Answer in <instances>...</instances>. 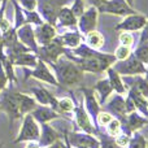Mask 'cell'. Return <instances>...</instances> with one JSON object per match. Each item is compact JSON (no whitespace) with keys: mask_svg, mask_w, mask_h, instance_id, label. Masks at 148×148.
Listing matches in <instances>:
<instances>
[{"mask_svg":"<svg viewBox=\"0 0 148 148\" xmlns=\"http://www.w3.org/2000/svg\"><path fill=\"white\" fill-rule=\"evenodd\" d=\"M75 53L81 57L78 61L81 69L92 73H101L116 61V56L99 53L87 46H81L78 49H75Z\"/></svg>","mask_w":148,"mask_h":148,"instance_id":"obj_1","label":"cell"},{"mask_svg":"<svg viewBox=\"0 0 148 148\" xmlns=\"http://www.w3.org/2000/svg\"><path fill=\"white\" fill-rule=\"evenodd\" d=\"M53 69L56 70L59 82L65 86L78 83L82 79V69L78 65L73 64L68 60H57V62H51Z\"/></svg>","mask_w":148,"mask_h":148,"instance_id":"obj_2","label":"cell"},{"mask_svg":"<svg viewBox=\"0 0 148 148\" xmlns=\"http://www.w3.org/2000/svg\"><path fill=\"white\" fill-rule=\"evenodd\" d=\"M39 136H40V131H39L38 123L35 122V120H34V117L31 114H26V117L23 118L20 135L14 140V143H20V142H25V140L33 142L36 140Z\"/></svg>","mask_w":148,"mask_h":148,"instance_id":"obj_3","label":"cell"},{"mask_svg":"<svg viewBox=\"0 0 148 148\" xmlns=\"http://www.w3.org/2000/svg\"><path fill=\"white\" fill-rule=\"evenodd\" d=\"M65 49L62 47L61 39H52L47 44H44L42 48H39L38 53L42 60H46L47 62H53L59 59L61 53H64Z\"/></svg>","mask_w":148,"mask_h":148,"instance_id":"obj_4","label":"cell"},{"mask_svg":"<svg viewBox=\"0 0 148 148\" xmlns=\"http://www.w3.org/2000/svg\"><path fill=\"white\" fill-rule=\"evenodd\" d=\"M99 10L103 13H112L117 16H129L135 13L125 0H107L99 7Z\"/></svg>","mask_w":148,"mask_h":148,"instance_id":"obj_5","label":"cell"},{"mask_svg":"<svg viewBox=\"0 0 148 148\" xmlns=\"http://www.w3.org/2000/svg\"><path fill=\"white\" fill-rule=\"evenodd\" d=\"M114 70L121 74H143L147 72L143 62L135 55H130V57H127L122 62L117 64Z\"/></svg>","mask_w":148,"mask_h":148,"instance_id":"obj_6","label":"cell"},{"mask_svg":"<svg viewBox=\"0 0 148 148\" xmlns=\"http://www.w3.org/2000/svg\"><path fill=\"white\" fill-rule=\"evenodd\" d=\"M65 3H68V0H39V7H40L42 13L51 25H55L57 13Z\"/></svg>","mask_w":148,"mask_h":148,"instance_id":"obj_7","label":"cell"},{"mask_svg":"<svg viewBox=\"0 0 148 148\" xmlns=\"http://www.w3.org/2000/svg\"><path fill=\"white\" fill-rule=\"evenodd\" d=\"M0 105L3 107V109L9 114L10 121L16 120V118L21 117V110H20V104H18V99L16 92H7L5 96L3 97V100L0 101Z\"/></svg>","mask_w":148,"mask_h":148,"instance_id":"obj_8","label":"cell"},{"mask_svg":"<svg viewBox=\"0 0 148 148\" xmlns=\"http://www.w3.org/2000/svg\"><path fill=\"white\" fill-rule=\"evenodd\" d=\"M146 22H147V20L144 16L134 13V14L126 17L121 23H118V25L116 26V30L135 31V30H139V29L143 27V26L146 25Z\"/></svg>","mask_w":148,"mask_h":148,"instance_id":"obj_9","label":"cell"},{"mask_svg":"<svg viewBox=\"0 0 148 148\" xmlns=\"http://www.w3.org/2000/svg\"><path fill=\"white\" fill-rule=\"evenodd\" d=\"M96 21H97L96 8L91 7L87 10H84L81 17V21H79V29H81V31H83L86 34L92 31L96 27Z\"/></svg>","mask_w":148,"mask_h":148,"instance_id":"obj_10","label":"cell"},{"mask_svg":"<svg viewBox=\"0 0 148 148\" xmlns=\"http://www.w3.org/2000/svg\"><path fill=\"white\" fill-rule=\"evenodd\" d=\"M17 35L20 36L21 42L23 44H26L27 47H30L34 52H38L39 51V47L36 46V40H35V35L33 33V29L30 27L29 25H25L18 30Z\"/></svg>","mask_w":148,"mask_h":148,"instance_id":"obj_11","label":"cell"},{"mask_svg":"<svg viewBox=\"0 0 148 148\" xmlns=\"http://www.w3.org/2000/svg\"><path fill=\"white\" fill-rule=\"evenodd\" d=\"M31 92L35 95L36 100L40 104L44 105H52L53 108H57V100L49 94L47 90H44L43 87L36 86V87H31Z\"/></svg>","mask_w":148,"mask_h":148,"instance_id":"obj_12","label":"cell"},{"mask_svg":"<svg viewBox=\"0 0 148 148\" xmlns=\"http://www.w3.org/2000/svg\"><path fill=\"white\" fill-rule=\"evenodd\" d=\"M31 74H33V77H35V78H38V79H42V81H44V82H48V83H51V84H57V81L51 74V72L48 70L47 65L44 64V61L42 59L38 61V65H36L35 70Z\"/></svg>","mask_w":148,"mask_h":148,"instance_id":"obj_13","label":"cell"},{"mask_svg":"<svg viewBox=\"0 0 148 148\" xmlns=\"http://www.w3.org/2000/svg\"><path fill=\"white\" fill-rule=\"evenodd\" d=\"M55 35H56V30L49 23H44L36 30V38L43 44H47L48 42H51L55 38Z\"/></svg>","mask_w":148,"mask_h":148,"instance_id":"obj_14","label":"cell"},{"mask_svg":"<svg viewBox=\"0 0 148 148\" xmlns=\"http://www.w3.org/2000/svg\"><path fill=\"white\" fill-rule=\"evenodd\" d=\"M34 118H36V121L42 123H46L48 121L53 120V118H57V113L55 112L53 109L51 108H44V107H40V108H35L31 113Z\"/></svg>","mask_w":148,"mask_h":148,"instance_id":"obj_15","label":"cell"},{"mask_svg":"<svg viewBox=\"0 0 148 148\" xmlns=\"http://www.w3.org/2000/svg\"><path fill=\"white\" fill-rule=\"evenodd\" d=\"M129 96H130L131 100L134 101L136 109L140 110V112L143 113L144 116H148V104H147L146 99L143 97V95H142L140 92H139L138 90L135 88V87H133V88L130 90V92H129Z\"/></svg>","mask_w":148,"mask_h":148,"instance_id":"obj_16","label":"cell"},{"mask_svg":"<svg viewBox=\"0 0 148 148\" xmlns=\"http://www.w3.org/2000/svg\"><path fill=\"white\" fill-rule=\"evenodd\" d=\"M57 140V133L47 123H43V130L40 135V146L48 147Z\"/></svg>","mask_w":148,"mask_h":148,"instance_id":"obj_17","label":"cell"},{"mask_svg":"<svg viewBox=\"0 0 148 148\" xmlns=\"http://www.w3.org/2000/svg\"><path fill=\"white\" fill-rule=\"evenodd\" d=\"M72 143L77 144L79 148H97V142L88 135H72Z\"/></svg>","mask_w":148,"mask_h":148,"instance_id":"obj_18","label":"cell"},{"mask_svg":"<svg viewBox=\"0 0 148 148\" xmlns=\"http://www.w3.org/2000/svg\"><path fill=\"white\" fill-rule=\"evenodd\" d=\"M16 95H17V99H18V104H20L21 114H22V113H29L36 108L35 101H34L31 97H29L27 95L20 94V92H16Z\"/></svg>","mask_w":148,"mask_h":148,"instance_id":"obj_19","label":"cell"},{"mask_svg":"<svg viewBox=\"0 0 148 148\" xmlns=\"http://www.w3.org/2000/svg\"><path fill=\"white\" fill-rule=\"evenodd\" d=\"M75 114H77V122H78L79 127H82L86 133L91 134L92 131H94V127L91 126V123H90V120H88V116H87V113L84 112L83 108H77L75 109Z\"/></svg>","mask_w":148,"mask_h":148,"instance_id":"obj_20","label":"cell"},{"mask_svg":"<svg viewBox=\"0 0 148 148\" xmlns=\"http://www.w3.org/2000/svg\"><path fill=\"white\" fill-rule=\"evenodd\" d=\"M57 17H59L60 22L65 26H75L77 25V17L73 14L72 9L69 8H61L57 13Z\"/></svg>","mask_w":148,"mask_h":148,"instance_id":"obj_21","label":"cell"},{"mask_svg":"<svg viewBox=\"0 0 148 148\" xmlns=\"http://www.w3.org/2000/svg\"><path fill=\"white\" fill-rule=\"evenodd\" d=\"M95 88L100 92V104H103V103H105L107 97L110 95L113 87H112V84H110L109 79H104V81L97 82L96 86H95Z\"/></svg>","mask_w":148,"mask_h":148,"instance_id":"obj_22","label":"cell"},{"mask_svg":"<svg viewBox=\"0 0 148 148\" xmlns=\"http://www.w3.org/2000/svg\"><path fill=\"white\" fill-rule=\"evenodd\" d=\"M148 122L147 120H144L143 117H140V116L138 114V113L133 112L130 114V117L127 118V122H126V126H127V130L133 131V130H138V129H140L143 125H146Z\"/></svg>","mask_w":148,"mask_h":148,"instance_id":"obj_23","label":"cell"},{"mask_svg":"<svg viewBox=\"0 0 148 148\" xmlns=\"http://www.w3.org/2000/svg\"><path fill=\"white\" fill-rule=\"evenodd\" d=\"M108 74H109V82H110V84H112V87L118 94H123L126 90H125V86L122 84V82H121L118 73L116 72L113 68H109V69H108Z\"/></svg>","mask_w":148,"mask_h":148,"instance_id":"obj_24","label":"cell"},{"mask_svg":"<svg viewBox=\"0 0 148 148\" xmlns=\"http://www.w3.org/2000/svg\"><path fill=\"white\" fill-rule=\"evenodd\" d=\"M83 94H84V96H86V104H87L88 112L91 113L92 116H96L97 113H99V104H97L92 91L91 90H83Z\"/></svg>","mask_w":148,"mask_h":148,"instance_id":"obj_25","label":"cell"},{"mask_svg":"<svg viewBox=\"0 0 148 148\" xmlns=\"http://www.w3.org/2000/svg\"><path fill=\"white\" fill-rule=\"evenodd\" d=\"M13 64L16 65H23V66H36V60L35 56L33 55H27L26 52L23 53H20L13 59Z\"/></svg>","mask_w":148,"mask_h":148,"instance_id":"obj_26","label":"cell"},{"mask_svg":"<svg viewBox=\"0 0 148 148\" xmlns=\"http://www.w3.org/2000/svg\"><path fill=\"white\" fill-rule=\"evenodd\" d=\"M87 42L91 47L94 48H100L104 46V36L99 33V31H90L87 33Z\"/></svg>","mask_w":148,"mask_h":148,"instance_id":"obj_27","label":"cell"},{"mask_svg":"<svg viewBox=\"0 0 148 148\" xmlns=\"http://www.w3.org/2000/svg\"><path fill=\"white\" fill-rule=\"evenodd\" d=\"M109 109H112L113 112L118 113V114H125L126 112V104H125V100L122 99L121 96H116L112 101L109 103L108 105Z\"/></svg>","mask_w":148,"mask_h":148,"instance_id":"obj_28","label":"cell"},{"mask_svg":"<svg viewBox=\"0 0 148 148\" xmlns=\"http://www.w3.org/2000/svg\"><path fill=\"white\" fill-rule=\"evenodd\" d=\"M62 44H66L69 47H77L81 42V35L79 33H66L61 38Z\"/></svg>","mask_w":148,"mask_h":148,"instance_id":"obj_29","label":"cell"},{"mask_svg":"<svg viewBox=\"0 0 148 148\" xmlns=\"http://www.w3.org/2000/svg\"><path fill=\"white\" fill-rule=\"evenodd\" d=\"M129 148H147V142L144 136L140 135L139 133H135L133 139H130V142H129Z\"/></svg>","mask_w":148,"mask_h":148,"instance_id":"obj_30","label":"cell"},{"mask_svg":"<svg viewBox=\"0 0 148 148\" xmlns=\"http://www.w3.org/2000/svg\"><path fill=\"white\" fill-rule=\"evenodd\" d=\"M135 55L142 62H148V42H144V43H140L139 47L136 48Z\"/></svg>","mask_w":148,"mask_h":148,"instance_id":"obj_31","label":"cell"},{"mask_svg":"<svg viewBox=\"0 0 148 148\" xmlns=\"http://www.w3.org/2000/svg\"><path fill=\"white\" fill-rule=\"evenodd\" d=\"M134 87H135L143 96H148V82H147V79L138 78L135 81V86Z\"/></svg>","mask_w":148,"mask_h":148,"instance_id":"obj_32","label":"cell"},{"mask_svg":"<svg viewBox=\"0 0 148 148\" xmlns=\"http://www.w3.org/2000/svg\"><path fill=\"white\" fill-rule=\"evenodd\" d=\"M121 131V123L118 120H112L108 123V133L112 136H117Z\"/></svg>","mask_w":148,"mask_h":148,"instance_id":"obj_33","label":"cell"},{"mask_svg":"<svg viewBox=\"0 0 148 148\" xmlns=\"http://www.w3.org/2000/svg\"><path fill=\"white\" fill-rule=\"evenodd\" d=\"M57 107H59L61 110H64V112H69V110H72L74 108V103H73L72 99L65 97V99H61L59 103H57Z\"/></svg>","mask_w":148,"mask_h":148,"instance_id":"obj_34","label":"cell"},{"mask_svg":"<svg viewBox=\"0 0 148 148\" xmlns=\"http://www.w3.org/2000/svg\"><path fill=\"white\" fill-rule=\"evenodd\" d=\"M130 55H131V52H130V48H129L127 46L118 47L117 51H116V57L120 60H126Z\"/></svg>","mask_w":148,"mask_h":148,"instance_id":"obj_35","label":"cell"},{"mask_svg":"<svg viewBox=\"0 0 148 148\" xmlns=\"http://www.w3.org/2000/svg\"><path fill=\"white\" fill-rule=\"evenodd\" d=\"M72 12L75 17H79V16L83 14V1H82V0H74Z\"/></svg>","mask_w":148,"mask_h":148,"instance_id":"obj_36","label":"cell"},{"mask_svg":"<svg viewBox=\"0 0 148 148\" xmlns=\"http://www.w3.org/2000/svg\"><path fill=\"white\" fill-rule=\"evenodd\" d=\"M129 142H130V135L129 134H125V135H120L117 139H116V144L118 147H127L129 146Z\"/></svg>","mask_w":148,"mask_h":148,"instance_id":"obj_37","label":"cell"},{"mask_svg":"<svg viewBox=\"0 0 148 148\" xmlns=\"http://www.w3.org/2000/svg\"><path fill=\"white\" fill-rule=\"evenodd\" d=\"M120 42L123 44V46H131L134 42V38L131 36V34L129 33H123L120 35Z\"/></svg>","mask_w":148,"mask_h":148,"instance_id":"obj_38","label":"cell"},{"mask_svg":"<svg viewBox=\"0 0 148 148\" xmlns=\"http://www.w3.org/2000/svg\"><path fill=\"white\" fill-rule=\"evenodd\" d=\"M7 82H8V75H7V73L4 72V66H3L1 61H0V91L5 87Z\"/></svg>","mask_w":148,"mask_h":148,"instance_id":"obj_39","label":"cell"},{"mask_svg":"<svg viewBox=\"0 0 148 148\" xmlns=\"http://www.w3.org/2000/svg\"><path fill=\"white\" fill-rule=\"evenodd\" d=\"M26 21H27V22H34V23H36V25H42V20H40V17H39V14L36 12H33V10H31L30 13H27Z\"/></svg>","mask_w":148,"mask_h":148,"instance_id":"obj_40","label":"cell"},{"mask_svg":"<svg viewBox=\"0 0 148 148\" xmlns=\"http://www.w3.org/2000/svg\"><path fill=\"white\" fill-rule=\"evenodd\" d=\"M97 120H99V122L101 123V125H108V123H109L113 118H112V116H110L109 113H99Z\"/></svg>","mask_w":148,"mask_h":148,"instance_id":"obj_41","label":"cell"},{"mask_svg":"<svg viewBox=\"0 0 148 148\" xmlns=\"http://www.w3.org/2000/svg\"><path fill=\"white\" fill-rule=\"evenodd\" d=\"M101 148H121L116 144V142L109 140L105 136H101Z\"/></svg>","mask_w":148,"mask_h":148,"instance_id":"obj_42","label":"cell"},{"mask_svg":"<svg viewBox=\"0 0 148 148\" xmlns=\"http://www.w3.org/2000/svg\"><path fill=\"white\" fill-rule=\"evenodd\" d=\"M20 3L27 10H34V8L36 7V0H20Z\"/></svg>","mask_w":148,"mask_h":148,"instance_id":"obj_43","label":"cell"},{"mask_svg":"<svg viewBox=\"0 0 148 148\" xmlns=\"http://www.w3.org/2000/svg\"><path fill=\"white\" fill-rule=\"evenodd\" d=\"M143 33L140 35V43H144V42H148V21L146 22V25L143 26Z\"/></svg>","mask_w":148,"mask_h":148,"instance_id":"obj_44","label":"cell"},{"mask_svg":"<svg viewBox=\"0 0 148 148\" xmlns=\"http://www.w3.org/2000/svg\"><path fill=\"white\" fill-rule=\"evenodd\" d=\"M0 27H1V30L3 31H4V33H5V31H8V30H9V23H8V21H5V20H3L1 21V22H0Z\"/></svg>","mask_w":148,"mask_h":148,"instance_id":"obj_45","label":"cell"},{"mask_svg":"<svg viewBox=\"0 0 148 148\" xmlns=\"http://www.w3.org/2000/svg\"><path fill=\"white\" fill-rule=\"evenodd\" d=\"M88 1L91 3L92 5H95V7H97V8H99L100 5H101L104 1H107V0H88Z\"/></svg>","mask_w":148,"mask_h":148,"instance_id":"obj_46","label":"cell"},{"mask_svg":"<svg viewBox=\"0 0 148 148\" xmlns=\"http://www.w3.org/2000/svg\"><path fill=\"white\" fill-rule=\"evenodd\" d=\"M4 8H5V3L1 4V8H0V22H1L4 18H3V14H4Z\"/></svg>","mask_w":148,"mask_h":148,"instance_id":"obj_47","label":"cell"},{"mask_svg":"<svg viewBox=\"0 0 148 148\" xmlns=\"http://www.w3.org/2000/svg\"><path fill=\"white\" fill-rule=\"evenodd\" d=\"M26 148H40V147H39V144L34 143V142H30V143L26 146Z\"/></svg>","mask_w":148,"mask_h":148,"instance_id":"obj_48","label":"cell"},{"mask_svg":"<svg viewBox=\"0 0 148 148\" xmlns=\"http://www.w3.org/2000/svg\"><path fill=\"white\" fill-rule=\"evenodd\" d=\"M47 148H61V144H60L59 142H57V143H56V142H55L53 144H51V146H48Z\"/></svg>","mask_w":148,"mask_h":148,"instance_id":"obj_49","label":"cell"},{"mask_svg":"<svg viewBox=\"0 0 148 148\" xmlns=\"http://www.w3.org/2000/svg\"><path fill=\"white\" fill-rule=\"evenodd\" d=\"M3 49V36L0 35V51Z\"/></svg>","mask_w":148,"mask_h":148,"instance_id":"obj_50","label":"cell"},{"mask_svg":"<svg viewBox=\"0 0 148 148\" xmlns=\"http://www.w3.org/2000/svg\"><path fill=\"white\" fill-rule=\"evenodd\" d=\"M125 1L127 3V4H129V5H130V7H131V5H133V1H134V0H125Z\"/></svg>","mask_w":148,"mask_h":148,"instance_id":"obj_51","label":"cell"},{"mask_svg":"<svg viewBox=\"0 0 148 148\" xmlns=\"http://www.w3.org/2000/svg\"><path fill=\"white\" fill-rule=\"evenodd\" d=\"M146 73H147V82H148V70H147V72H146Z\"/></svg>","mask_w":148,"mask_h":148,"instance_id":"obj_52","label":"cell"},{"mask_svg":"<svg viewBox=\"0 0 148 148\" xmlns=\"http://www.w3.org/2000/svg\"><path fill=\"white\" fill-rule=\"evenodd\" d=\"M3 3H5V4H7V0H3Z\"/></svg>","mask_w":148,"mask_h":148,"instance_id":"obj_53","label":"cell"},{"mask_svg":"<svg viewBox=\"0 0 148 148\" xmlns=\"http://www.w3.org/2000/svg\"><path fill=\"white\" fill-rule=\"evenodd\" d=\"M1 3H3V0H0V4H1Z\"/></svg>","mask_w":148,"mask_h":148,"instance_id":"obj_54","label":"cell"},{"mask_svg":"<svg viewBox=\"0 0 148 148\" xmlns=\"http://www.w3.org/2000/svg\"><path fill=\"white\" fill-rule=\"evenodd\" d=\"M147 148H148V146H147Z\"/></svg>","mask_w":148,"mask_h":148,"instance_id":"obj_55","label":"cell"}]
</instances>
